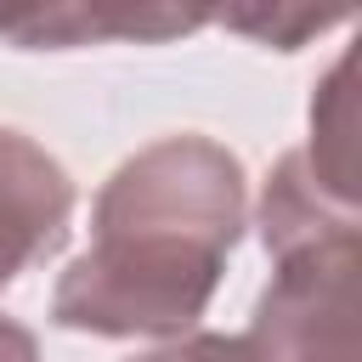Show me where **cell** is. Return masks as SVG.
<instances>
[{"mask_svg": "<svg viewBox=\"0 0 362 362\" xmlns=\"http://www.w3.org/2000/svg\"><path fill=\"white\" fill-rule=\"evenodd\" d=\"M141 362H266L255 351L249 334H181L158 351H147Z\"/></svg>", "mask_w": 362, "mask_h": 362, "instance_id": "cell-8", "label": "cell"}, {"mask_svg": "<svg viewBox=\"0 0 362 362\" xmlns=\"http://www.w3.org/2000/svg\"><path fill=\"white\" fill-rule=\"evenodd\" d=\"M300 158H305L311 181H317L334 204L356 209V96H351V51L328 68V79H322V90H317V102H311V141L300 147Z\"/></svg>", "mask_w": 362, "mask_h": 362, "instance_id": "cell-6", "label": "cell"}, {"mask_svg": "<svg viewBox=\"0 0 362 362\" xmlns=\"http://www.w3.org/2000/svg\"><path fill=\"white\" fill-rule=\"evenodd\" d=\"M0 362H40L34 334L23 322H11V317H0Z\"/></svg>", "mask_w": 362, "mask_h": 362, "instance_id": "cell-9", "label": "cell"}, {"mask_svg": "<svg viewBox=\"0 0 362 362\" xmlns=\"http://www.w3.org/2000/svg\"><path fill=\"white\" fill-rule=\"evenodd\" d=\"M74 221L68 170L23 130L0 124V288L62 249Z\"/></svg>", "mask_w": 362, "mask_h": 362, "instance_id": "cell-3", "label": "cell"}, {"mask_svg": "<svg viewBox=\"0 0 362 362\" xmlns=\"http://www.w3.org/2000/svg\"><path fill=\"white\" fill-rule=\"evenodd\" d=\"M249 339L266 362H356V232L283 255Z\"/></svg>", "mask_w": 362, "mask_h": 362, "instance_id": "cell-2", "label": "cell"}, {"mask_svg": "<svg viewBox=\"0 0 362 362\" xmlns=\"http://www.w3.org/2000/svg\"><path fill=\"white\" fill-rule=\"evenodd\" d=\"M334 23L339 17H317V11H238V17H226V28H243L260 45H277V51H300L311 34H322Z\"/></svg>", "mask_w": 362, "mask_h": 362, "instance_id": "cell-7", "label": "cell"}, {"mask_svg": "<svg viewBox=\"0 0 362 362\" xmlns=\"http://www.w3.org/2000/svg\"><path fill=\"white\" fill-rule=\"evenodd\" d=\"M345 232H356V209L334 204L311 181L300 147L283 153L277 170L266 175V192H260V238H266V255L283 260L294 249H311V243H328V238H345Z\"/></svg>", "mask_w": 362, "mask_h": 362, "instance_id": "cell-5", "label": "cell"}, {"mask_svg": "<svg viewBox=\"0 0 362 362\" xmlns=\"http://www.w3.org/2000/svg\"><path fill=\"white\" fill-rule=\"evenodd\" d=\"M204 11H175V6H23L0 11V34L23 51H68V45H102V40H136V45H164L175 34H192Z\"/></svg>", "mask_w": 362, "mask_h": 362, "instance_id": "cell-4", "label": "cell"}, {"mask_svg": "<svg viewBox=\"0 0 362 362\" xmlns=\"http://www.w3.org/2000/svg\"><path fill=\"white\" fill-rule=\"evenodd\" d=\"M243 164L209 136H164L124 158L90 209V249L51 288V322L102 339H181L243 238Z\"/></svg>", "mask_w": 362, "mask_h": 362, "instance_id": "cell-1", "label": "cell"}]
</instances>
